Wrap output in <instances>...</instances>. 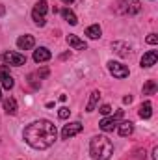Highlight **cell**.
<instances>
[{
    "instance_id": "obj_28",
    "label": "cell",
    "mask_w": 158,
    "mask_h": 160,
    "mask_svg": "<svg viewBox=\"0 0 158 160\" xmlns=\"http://www.w3.org/2000/svg\"><path fill=\"white\" fill-rule=\"evenodd\" d=\"M4 13H6V8H4V6H2V4H0V17H2V15H4Z\"/></svg>"
},
{
    "instance_id": "obj_14",
    "label": "cell",
    "mask_w": 158,
    "mask_h": 160,
    "mask_svg": "<svg viewBox=\"0 0 158 160\" xmlns=\"http://www.w3.org/2000/svg\"><path fill=\"white\" fill-rule=\"evenodd\" d=\"M67 43H69L75 50H86V43H84L82 39H78L77 36H73V34L67 36Z\"/></svg>"
},
{
    "instance_id": "obj_12",
    "label": "cell",
    "mask_w": 158,
    "mask_h": 160,
    "mask_svg": "<svg viewBox=\"0 0 158 160\" xmlns=\"http://www.w3.org/2000/svg\"><path fill=\"white\" fill-rule=\"evenodd\" d=\"M34 45H36L34 36H21V38L17 39V47H19L21 50H30Z\"/></svg>"
},
{
    "instance_id": "obj_13",
    "label": "cell",
    "mask_w": 158,
    "mask_h": 160,
    "mask_svg": "<svg viewBox=\"0 0 158 160\" xmlns=\"http://www.w3.org/2000/svg\"><path fill=\"white\" fill-rule=\"evenodd\" d=\"M117 130H119V136H130L132 132H134V123L132 121H123V123H119L117 125Z\"/></svg>"
},
{
    "instance_id": "obj_10",
    "label": "cell",
    "mask_w": 158,
    "mask_h": 160,
    "mask_svg": "<svg viewBox=\"0 0 158 160\" xmlns=\"http://www.w3.org/2000/svg\"><path fill=\"white\" fill-rule=\"evenodd\" d=\"M50 58H52V54H50V50H48L47 47H39L37 50H34V62H36V63L48 62Z\"/></svg>"
},
{
    "instance_id": "obj_6",
    "label": "cell",
    "mask_w": 158,
    "mask_h": 160,
    "mask_svg": "<svg viewBox=\"0 0 158 160\" xmlns=\"http://www.w3.org/2000/svg\"><path fill=\"white\" fill-rule=\"evenodd\" d=\"M2 62L4 63H9V65H24L26 63V56L24 54H19V52H4L2 54Z\"/></svg>"
},
{
    "instance_id": "obj_16",
    "label": "cell",
    "mask_w": 158,
    "mask_h": 160,
    "mask_svg": "<svg viewBox=\"0 0 158 160\" xmlns=\"http://www.w3.org/2000/svg\"><path fill=\"white\" fill-rule=\"evenodd\" d=\"M4 110H6V114H17V101L13 99V97H7L6 101H4Z\"/></svg>"
},
{
    "instance_id": "obj_3",
    "label": "cell",
    "mask_w": 158,
    "mask_h": 160,
    "mask_svg": "<svg viewBox=\"0 0 158 160\" xmlns=\"http://www.w3.org/2000/svg\"><path fill=\"white\" fill-rule=\"evenodd\" d=\"M116 11L123 15H136L141 11V4L140 0H119L116 4Z\"/></svg>"
},
{
    "instance_id": "obj_26",
    "label": "cell",
    "mask_w": 158,
    "mask_h": 160,
    "mask_svg": "<svg viewBox=\"0 0 158 160\" xmlns=\"http://www.w3.org/2000/svg\"><path fill=\"white\" fill-rule=\"evenodd\" d=\"M123 102H125V104H130V102H132V97H130V95H128V97H125V99H123Z\"/></svg>"
},
{
    "instance_id": "obj_23",
    "label": "cell",
    "mask_w": 158,
    "mask_h": 160,
    "mask_svg": "<svg viewBox=\"0 0 158 160\" xmlns=\"http://www.w3.org/2000/svg\"><path fill=\"white\" fill-rule=\"evenodd\" d=\"M147 43H149V45H156L158 43L156 34H149V36H147Z\"/></svg>"
},
{
    "instance_id": "obj_4",
    "label": "cell",
    "mask_w": 158,
    "mask_h": 160,
    "mask_svg": "<svg viewBox=\"0 0 158 160\" xmlns=\"http://www.w3.org/2000/svg\"><path fill=\"white\" fill-rule=\"evenodd\" d=\"M47 9H48V4H47V0H39V2L34 6L32 19H34V22H36L37 26H45V22H47V19H45V15H47Z\"/></svg>"
},
{
    "instance_id": "obj_17",
    "label": "cell",
    "mask_w": 158,
    "mask_h": 160,
    "mask_svg": "<svg viewBox=\"0 0 158 160\" xmlns=\"http://www.w3.org/2000/svg\"><path fill=\"white\" fill-rule=\"evenodd\" d=\"M60 13H62V17H63V19H65V21H67L69 24H73V26H75V24L78 22V19H77V15H75V13H73V11L69 9V8H63V9H62Z\"/></svg>"
},
{
    "instance_id": "obj_7",
    "label": "cell",
    "mask_w": 158,
    "mask_h": 160,
    "mask_svg": "<svg viewBox=\"0 0 158 160\" xmlns=\"http://www.w3.org/2000/svg\"><path fill=\"white\" fill-rule=\"evenodd\" d=\"M108 71H110L116 78H126V77L130 75L128 67L123 65V63H119V62H108Z\"/></svg>"
},
{
    "instance_id": "obj_19",
    "label": "cell",
    "mask_w": 158,
    "mask_h": 160,
    "mask_svg": "<svg viewBox=\"0 0 158 160\" xmlns=\"http://www.w3.org/2000/svg\"><path fill=\"white\" fill-rule=\"evenodd\" d=\"M112 47H114V50L117 52L119 56H128V54H130V47H128L126 43H119V41H116Z\"/></svg>"
},
{
    "instance_id": "obj_30",
    "label": "cell",
    "mask_w": 158,
    "mask_h": 160,
    "mask_svg": "<svg viewBox=\"0 0 158 160\" xmlns=\"http://www.w3.org/2000/svg\"><path fill=\"white\" fill-rule=\"evenodd\" d=\"M0 101H2V93H0Z\"/></svg>"
},
{
    "instance_id": "obj_5",
    "label": "cell",
    "mask_w": 158,
    "mask_h": 160,
    "mask_svg": "<svg viewBox=\"0 0 158 160\" xmlns=\"http://www.w3.org/2000/svg\"><path fill=\"white\" fill-rule=\"evenodd\" d=\"M121 118H123V110H119L117 114H116V116H112V118H104V119L99 123L101 130H104V132H112L114 128H117Z\"/></svg>"
},
{
    "instance_id": "obj_25",
    "label": "cell",
    "mask_w": 158,
    "mask_h": 160,
    "mask_svg": "<svg viewBox=\"0 0 158 160\" xmlns=\"http://www.w3.org/2000/svg\"><path fill=\"white\" fill-rule=\"evenodd\" d=\"M47 75H48V69H43V71H37V77H39V78H45Z\"/></svg>"
},
{
    "instance_id": "obj_22",
    "label": "cell",
    "mask_w": 158,
    "mask_h": 160,
    "mask_svg": "<svg viewBox=\"0 0 158 160\" xmlns=\"http://www.w3.org/2000/svg\"><path fill=\"white\" fill-rule=\"evenodd\" d=\"M69 114H71V110H69V108H60V112H58L60 119H67V118H69Z\"/></svg>"
},
{
    "instance_id": "obj_11",
    "label": "cell",
    "mask_w": 158,
    "mask_h": 160,
    "mask_svg": "<svg viewBox=\"0 0 158 160\" xmlns=\"http://www.w3.org/2000/svg\"><path fill=\"white\" fill-rule=\"evenodd\" d=\"M156 60H158V52L156 50H149L141 58V67H153L156 63Z\"/></svg>"
},
{
    "instance_id": "obj_18",
    "label": "cell",
    "mask_w": 158,
    "mask_h": 160,
    "mask_svg": "<svg viewBox=\"0 0 158 160\" xmlns=\"http://www.w3.org/2000/svg\"><path fill=\"white\" fill-rule=\"evenodd\" d=\"M101 34H102V30H101V26H99V24H91L89 28H86V36H87V38H91V39H99V38H101Z\"/></svg>"
},
{
    "instance_id": "obj_20",
    "label": "cell",
    "mask_w": 158,
    "mask_h": 160,
    "mask_svg": "<svg viewBox=\"0 0 158 160\" xmlns=\"http://www.w3.org/2000/svg\"><path fill=\"white\" fill-rule=\"evenodd\" d=\"M156 89H158L156 80H147V82L143 84V95H155Z\"/></svg>"
},
{
    "instance_id": "obj_9",
    "label": "cell",
    "mask_w": 158,
    "mask_h": 160,
    "mask_svg": "<svg viewBox=\"0 0 158 160\" xmlns=\"http://www.w3.org/2000/svg\"><path fill=\"white\" fill-rule=\"evenodd\" d=\"M0 82H2V86H4L6 89H11V88L15 86L13 77L9 75V69H7V65H0Z\"/></svg>"
},
{
    "instance_id": "obj_27",
    "label": "cell",
    "mask_w": 158,
    "mask_h": 160,
    "mask_svg": "<svg viewBox=\"0 0 158 160\" xmlns=\"http://www.w3.org/2000/svg\"><path fill=\"white\" fill-rule=\"evenodd\" d=\"M158 147H155V149H153V160H158Z\"/></svg>"
},
{
    "instance_id": "obj_1",
    "label": "cell",
    "mask_w": 158,
    "mask_h": 160,
    "mask_svg": "<svg viewBox=\"0 0 158 160\" xmlns=\"http://www.w3.org/2000/svg\"><path fill=\"white\" fill-rule=\"evenodd\" d=\"M22 138L26 140V143L34 149H47L50 147L56 138H58V130H56V125L48 119H39L30 123L24 132H22Z\"/></svg>"
},
{
    "instance_id": "obj_21",
    "label": "cell",
    "mask_w": 158,
    "mask_h": 160,
    "mask_svg": "<svg viewBox=\"0 0 158 160\" xmlns=\"http://www.w3.org/2000/svg\"><path fill=\"white\" fill-rule=\"evenodd\" d=\"M99 99H101V93H99V91H93L91 97H89V102L86 104V110H87V112H93L95 106H97V102H99Z\"/></svg>"
},
{
    "instance_id": "obj_15",
    "label": "cell",
    "mask_w": 158,
    "mask_h": 160,
    "mask_svg": "<svg viewBox=\"0 0 158 160\" xmlns=\"http://www.w3.org/2000/svg\"><path fill=\"white\" fill-rule=\"evenodd\" d=\"M153 116V104L149 102V101H145L141 106H140V118L141 119H149Z\"/></svg>"
},
{
    "instance_id": "obj_2",
    "label": "cell",
    "mask_w": 158,
    "mask_h": 160,
    "mask_svg": "<svg viewBox=\"0 0 158 160\" xmlns=\"http://www.w3.org/2000/svg\"><path fill=\"white\" fill-rule=\"evenodd\" d=\"M89 155L95 160H108L114 155V143L106 136H95L89 142Z\"/></svg>"
},
{
    "instance_id": "obj_8",
    "label": "cell",
    "mask_w": 158,
    "mask_h": 160,
    "mask_svg": "<svg viewBox=\"0 0 158 160\" xmlns=\"http://www.w3.org/2000/svg\"><path fill=\"white\" fill-rule=\"evenodd\" d=\"M82 123H78V121H75V123H69V125H65L63 127V130H62V138L63 140H69V138H73L75 134H78V132H82Z\"/></svg>"
},
{
    "instance_id": "obj_29",
    "label": "cell",
    "mask_w": 158,
    "mask_h": 160,
    "mask_svg": "<svg viewBox=\"0 0 158 160\" xmlns=\"http://www.w3.org/2000/svg\"><path fill=\"white\" fill-rule=\"evenodd\" d=\"M62 2H63V4H73L75 0H62Z\"/></svg>"
},
{
    "instance_id": "obj_24",
    "label": "cell",
    "mask_w": 158,
    "mask_h": 160,
    "mask_svg": "<svg viewBox=\"0 0 158 160\" xmlns=\"http://www.w3.org/2000/svg\"><path fill=\"white\" fill-rule=\"evenodd\" d=\"M101 114H102V116H108V114H112V106H108V104L101 106Z\"/></svg>"
}]
</instances>
